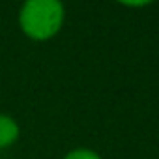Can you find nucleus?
Masks as SVG:
<instances>
[{
  "instance_id": "f03ea898",
  "label": "nucleus",
  "mask_w": 159,
  "mask_h": 159,
  "mask_svg": "<svg viewBox=\"0 0 159 159\" xmlns=\"http://www.w3.org/2000/svg\"><path fill=\"white\" fill-rule=\"evenodd\" d=\"M19 135H21L19 124L8 114H0V150L15 144L19 140Z\"/></svg>"
},
{
  "instance_id": "f257e3e1",
  "label": "nucleus",
  "mask_w": 159,
  "mask_h": 159,
  "mask_svg": "<svg viewBox=\"0 0 159 159\" xmlns=\"http://www.w3.org/2000/svg\"><path fill=\"white\" fill-rule=\"evenodd\" d=\"M66 19L64 4L58 0H28L19 11V26L23 34L34 41L54 38Z\"/></svg>"
},
{
  "instance_id": "7ed1b4c3",
  "label": "nucleus",
  "mask_w": 159,
  "mask_h": 159,
  "mask_svg": "<svg viewBox=\"0 0 159 159\" xmlns=\"http://www.w3.org/2000/svg\"><path fill=\"white\" fill-rule=\"evenodd\" d=\"M64 159H101V155L90 148H75L64 155Z\"/></svg>"
}]
</instances>
